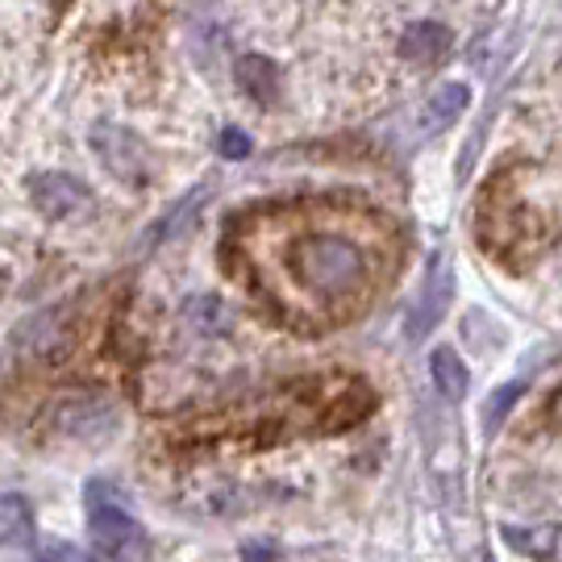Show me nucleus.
Returning <instances> with one entry per match:
<instances>
[{
  "mask_svg": "<svg viewBox=\"0 0 562 562\" xmlns=\"http://www.w3.org/2000/svg\"><path fill=\"white\" fill-rule=\"evenodd\" d=\"M396 255L401 238L380 213L341 201L267 204L225 234L229 271L304 334L355 322L392 280Z\"/></svg>",
  "mask_w": 562,
  "mask_h": 562,
  "instance_id": "f257e3e1",
  "label": "nucleus"
},
{
  "mask_svg": "<svg viewBox=\"0 0 562 562\" xmlns=\"http://www.w3.org/2000/svg\"><path fill=\"white\" fill-rule=\"evenodd\" d=\"M371 392L350 375H313V380L283 383L276 392H259L250 401L229 404L222 413L192 422L180 429L176 446L196 450V446H276L346 429L350 422L367 417Z\"/></svg>",
  "mask_w": 562,
  "mask_h": 562,
  "instance_id": "f03ea898",
  "label": "nucleus"
},
{
  "mask_svg": "<svg viewBox=\"0 0 562 562\" xmlns=\"http://www.w3.org/2000/svg\"><path fill=\"white\" fill-rule=\"evenodd\" d=\"M480 246L504 267H529L554 241V196H542V171L517 162L492 176L475 209Z\"/></svg>",
  "mask_w": 562,
  "mask_h": 562,
  "instance_id": "7ed1b4c3",
  "label": "nucleus"
},
{
  "mask_svg": "<svg viewBox=\"0 0 562 562\" xmlns=\"http://www.w3.org/2000/svg\"><path fill=\"white\" fill-rule=\"evenodd\" d=\"M83 504H88V533H92V546H97V559L104 562L146 559V533H142L138 517L117 496H109L104 483H88Z\"/></svg>",
  "mask_w": 562,
  "mask_h": 562,
  "instance_id": "20e7f679",
  "label": "nucleus"
},
{
  "mask_svg": "<svg viewBox=\"0 0 562 562\" xmlns=\"http://www.w3.org/2000/svg\"><path fill=\"white\" fill-rule=\"evenodd\" d=\"M92 150H97V159L104 162V171L113 176V180L130 183V188H142L146 183V146L134 130H125V125H113V121H101V125H92Z\"/></svg>",
  "mask_w": 562,
  "mask_h": 562,
  "instance_id": "39448f33",
  "label": "nucleus"
},
{
  "mask_svg": "<svg viewBox=\"0 0 562 562\" xmlns=\"http://www.w3.org/2000/svg\"><path fill=\"white\" fill-rule=\"evenodd\" d=\"M88 188L80 180H71V176H63V171H46L34 180V204H38V213L46 222H67V217H76L80 209H88Z\"/></svg>",
  "mask_w": 562,
  "mask_h": 562,
  "instance_id": "423d86ee",
  "label": "nucleus"
},
{
  "mask_svg": "<svg viewBox=\"0 0 562 562\" xmlns=\"http://www.w3.org/2000/svg\"><path fill=\"white\" fill-rule=\"evenodd\" d=\"M442 308H446L442 267L434 262V271H429V276H425V283H422V296L413 301L408 317H404V334H408V341H422L434 325L442 322Z\"/></svg>",
  "mask_w": 562,
  "mask_h": 562,
  "instance_id": "0eeeda50",
  "label": "nucleus"
},
{
  "mask_svg": "<svg viewBox=\"0 0 562 562\" xmlns=\"http://www.w3.org/2000/svg\"><path fill=\"white\" fill-rule=\"evenodd\" d=\"M450 30L438 25V21H417V25H408L401 34V55L413 63H434L442 59L446 50H450Z\"/></svg>",
  "mask_w": 562,
  "mask_h": 562,
  "instance_id": "6e6552de",
  "label": "nucleus"
},
{
  "mask_svg": "<svg viewBox=\"0 0 562 562\" xmlns=\"http://www.w3.org/2000/svg\"><path fill=\"white\" fill-rule=\"evenodd\" d=\"M34 542V513H30V501L21 492H9L0 496V546L18 550V546Z\"/></svg>",
  "mask_w": 562,
  "mask_h": 562,
  "instance_id": "1a4fd4ad",
  "label": "nucleus"
},
{
  "mask_svg": "<svg viewBox=\"0 0 562 562\" xmlns=\"http://www.w3.org/2000/svg\"><path fill=\"white\" fill-rule=\"evenodd\" d=\"M238 83H241V92H250L259 104H276V97H280L276 63L262 59V55H246V59H238Z\"/></svg>",
  "mask_w": 562,
  "mask_h": 562,
  "instance_id": "9d476101",
  "label": "nucleus"
},
{
  "mask_svg": "<svg viewBox=\"0 0 562 562\" xmlns=\"http://www.w3.org/2000/svg\"><path fill=\"white\" fill-rule=\"evenodd\" d=\"M462 109H467V88H462V83H446L442 92H434V97H429V104H425V113H422V125L425 130L450 125Z\"/></svg>",
  "mask_w": 562,
  "mask_h": 562,
  "instance_id": "9b49d317",
  "label": "nucleus"
},
{
  "mask_svg": "<svg viewBox=\"0 0 562 562\" xmlns=\"http://www.w3.org/2000/svg\"><path fill=\"white\" fill-rule=\"evenodd\" d=\"M429 375L438 383V392L450 396V401H459L462 392H467V367L454 350H438L434 359H429Z\"/></svg>",
  "mask_w": 562,
  "mask_h": 562,
  "instance_id": "f8f14e48",
  "label": "nucleus"
},
{
  "mask_svg": "<svg viewBox=\"0 0 562 562\" xmlns=\"http://www.w3.org/2000/svg\"><path fill=\"white\" fill-rule=\"evenodd\" d=\"M517 392H521V383H508V387H501L492 401L483 404V422H487V434H492V429H501V417L508 413V408H513Z\"/></svg>",
  "mask_w": 562,
  "mask_h": 562,
  "instance_id": "ddd939ff",
  "label": "nucleus"
},
{
  "mask_svg": "<svg viewBox=\"0 0 562 562\" xmlns=\"http://www.w3.org/2000/svg\"><path fill=\"white\" fill-rule=\"evenodd\" d=\"M222 155L225 159H246L250 155V138L241 130H222Z\"/></svg>",
  "mask_w": 562,
  "mask_h": 562,
  "instance_id": "4468645a",
  "label": "nucleus"
},
{
  "mask_svg": "<svg viewBox=\"0 0 562 562\" xmlns=\"http://www.w3.org/2000/svg\"><path fill=\"white\" fill-rule=\"evenodd\" d=\"M34 562H76V550L71 546H46Z\"/></svg>",
  "mask_w": 562,
  "mask_h": 562,
  "instance_id": "2eb2a0df",
  "label": "nucleus"
},
{
  "mask_svg": "<svg viewBox=\"0 0 562 562\" xmlns=\"http://www.w3.org/2000/svg\"><path fill=\"white\" fill-rule=\"evenodd\" d=\"M88 562H104V559H88Z\"/></svg>",
  "mask_w": 562,
  "mask_h": 562,
  "instance_id": "dca6fc26",
  "label": "nucleus"
}]
</instances>
